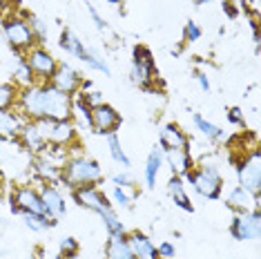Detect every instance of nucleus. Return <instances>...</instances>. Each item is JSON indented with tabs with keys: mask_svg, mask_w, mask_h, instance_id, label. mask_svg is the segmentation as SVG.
I'll use <instances>...</instances> for the list:
<instances>
[{
	"mask_svg": "<svg viewBox=\"0 0 261 259\" xmlns=\"http://www.w3.org/2000/svg\"><path fill=\"white\" fill-rule=\"evenodd\" d=\"M163 166H165V163H163V148H161V145H154L152 152L145 159V168H143L145 186L150 188V190L156 186V176H159V172H161Z\"/></svg>",
	"mask_w": 261,
	"mask_h": 259,
	"instance_id": "22",
	"label": "nucleus"
},
{
	"mask_svg": "<svg viewBox=\"0 0 261 259\" xmlns=\"http://www.w3.org/2000/svg\"><path fill=\"white\" fill-rule=\"evenodd\" d=\"M61 170L63 168H56L51 166L49 161H43V159H36L34 161V172H36L38 181H47V184H58L61 181Z\"/></svg>",
	"mask_w": 261,
	"mask_h": 259,
	"instance_id": "26",
	"label": "nucleus"
},
{
	"mask_svg": "<svg viewBox=\"0 0 261 259\" xmlns=\"http://www.w3.org/2000/svg\"><path fill=\"white\" fill-rule=\"evenodd\" d=\"M72 197L81 208L94 210V213L103 219V226H105V230H108V235H125V226H123V221L118 219L114 205H112V201H108L105 192H100V188L96 184L74 188Z\"/></svg>",
	"mask_w": 261,
	"mask_h": 259,
	"instance_id": "2",
	"label": "nucleus"
},
{
	"mask_svg": "<svg viewBox=\"0 0 261 259\" xmlns=\"http://www.w3.org/2000/svg\"><path fill=\"white\" fill-rule=\"evenodd\" d=\"M121 127V114L116 108H112L110 103H100L96 108H92V130L100 137L116 132Z\"/></svg>",
	"mask_w": 261,
	"mask_h": 259,
	"instance_id": "13",
	"label": "nucleus"
},
{
	"mask_svg": "<svg viewBox=\"0 0 261 259\" xmlns=\"http://www.w3.org/2000/svg\"><path fill=\"white\" fill-rule=\"evenodd\" d=\"M159 145L163 150H190L192 148V139H190V134L186 130H181V125L165 123L161 127V132H159Z\"/></svg>",
	"mask_w": 261,
	"mask_h": 259,
	"instance_id": "15",
	"label": "nucleus"
},
{
	"mask_svg": "<svg viewBox=\"0 0 261 259\" xmlns=\"http://www.w3.org/2000/svg\"><path fill=\"white\" fill-rule=\"evenodd\" d=\"M29 119L18 108L14 110H0V139L5 141H18V134L22 125H25Z\"/></svg>",
	"mask_w": 261,
	"mask_h": 259,
	"instance_id": "16",
	"label": "nucleus"
},
{
	"mask_svg": "<svg viewBox=\"0 0 261 259\" xmlns=\"http://www.w3.org/2000/svg\"><path fill=\"white\" fill-rule=\"evenodd\" d=\"M83 81H85V79H83V74L76 67H72L69 63H58L54 76L49 79V85H54L58 92L74 96V94L81 92Z\"/></svg>",
	"mask_w": 261,
	"mask_h": 259,
	"instance_id": "12",
	"label": "nucleus"
},
{
	"mask_svg": "<svg viewBox=\"0 0 261 259\" xmlns=\"http://www.w3.org/2000/svg\"><path fill=\"white\" fill-rule=\"evenodd\" d=\"M223 14L230 16V18H237V16H239V9H237L234 0H223Z\"/></svg>",
	"mask_w": 261,
	"mask_h": 259,
	"instance_id": "41",
	"label": "nucleus"
},
{
	"mask_svg": "<svg viewBox=\"0 0 261 259\" xmlns=\"http://www.w3.org/2000/svg\"><path fill=\"white\" fill-rule=\"evenodd\" d=\"M61 181L67 188H81V186H90V184H100L103 181V168L96 159L87 157V154H69V159L65 161V166L61 170Z\"/></svg>",
	"mask_w": 261,
	"mask_h": 259,
	"instance_id": "3",
	"label": "nucleus"
},
{
	"mask_svg": "<svg viewBox=\"0 0 261 259\" xmlns=\"http://www.w3.org/2000/svg\"><path fill=\"white\" fill-rule=\"evenodd\" d=\"M38 192H40V201H43V210L49 219H61L67 210V201H65L63 192L58 190L54 184H47V181H40L38 186Z\"/></svg>",
	"mask_w": 261,
	"mask_h": 259,
	"instance_id": "14",
	"label": "nucleus"
},
{
	"mask_svg": "<svg viewBox=\"0 0 261 259\" xmlns=\"http://www.w3.org/2000/svg\"><path fill=\"white\" fill-rule=\"evenodd\" d=\"M81 63H85L90 69H94V72H100L103 76H112V69H110V65L105 63V58L96 54V51H92V49H87V54L85 58H83Z\"/></svg>",
	"mask_w": 261,
	"mask_h": 259,
	"instance_id": "31",
	"label": "nucleus"
},
{
	"mask_svg": "<svg viewBox=\"0 0 261 259\" xmlns=\"http://www.w3.org/2000/svg\"><path fill=\"white\" fill-rule=\"evenodd\" d=\"M163 163L170 168V172L174 176H186L197 166L190 150H163Z\"/></svg>",
	"mask_w": 261,
	"mask_h": 259,
	"instance_id": "18",
	"label": "nucleus"
},
{
	"mask_svg": "<svg viewBox=\"0 0 261 259\" xmlns=\"http://www.w3.org/2000/svg\"><path fill=\"white\" fill-rule=\"evenodd\" d=\"M250 29H252V40H254V45H259V20H257V18L250 20Z\"/></svg>",
	"mask_w": 261,
	"mask_h": 259,
	"instance_id": "43",
	"label": "nucleus"
},
{
	"mask_svg": "<svg viewBox=\"0 0 261 259\" xmlns=\"http://www.w3.org/2000/svg\"><path fill=\"white\" fill-rule=\"evenodd\" d=\"M7 3H9V0H0V9H5V7H7Z\"/></svg>",
	"mask_w": 261,
	"mask_h": 259,
	"instance_id": "46",
	"label": "nucleus"
},
{
	"mask_svg": "<svg viewBox=\"0 0 261 259\" xmlns=\"http://www.w3.org/2000/svg\"><path fill=\"white\" fill-rule=\"evenodd\" d=\"M112 184L118 186V188H132V186H134V184H132V176H129L127 172L114 174V176H112Z\"/></svg>",
	"mask_w": 261,
	"mask_h": 259,
	"instance_id": "40",
	"label": "nucleus"
},
{
	"mask_svg": "<svg viewBox=\"0 0 261 259\" xmlns=\"http://www.w3.org/2000/svg\"><path fill=\"white\" fill-rule=\"evenodd\" d=\"M110 197H112V203H116L118 205V208H132V201H134V197H132V194H127L125 192V188H118V186H114V188H112V194H110Z\"/></svg>",
	"mask_w": 261,
	"mask_h": 259,
	"instance_id": "34",
	"label": "nucleus"
},
{
	"mask_svg": "<svg viewBox=\"0 0 261 259\" xmlns=\"http://www.w3.org/2000/svg\"><path fill=\"white\" fill-rule=\"evenodd\" d=\"M230 210L234 213H250V210H259L261 208V194H252L243 188H232L228 192V199H225Z\"/></svg>",
	"mask_w": 261,
	"mask_h": 259,
	"instance_id": "17",
	"label": "nucleus"
},
{
	"mask_svg": "<svg viewBox=\"0 0 261 259\" xmlns=\"http://www.w3.org/2000/svg\"><path fill=\"white\" fill-rule=\"evenodd\" d=\"M11 213L27 215V213H43V201H40V192L36 186H18L9 197Z\"/></svg>",
	"mask_w": 261,
	"mask_h": 259,
	"instance_id": "11",
	"label": "nucleus"
},
{
	"mask_svg": "<svg viewBox=\"0 0 261 259\" xmlns=\"http://www.w3.org/2000/svg\"><path fill=\"white\" fill-rule=\"evenodd\" d=\"M85 9H87V14L92 16V20H94V25H96V29H100V32H103V29H108V22H105V18L98 14V9L94 7L90 0H85Z\"/></svg>",
	"mask_w": 261,
	"mask_h": 259,
	"instance_id": "39",
	"label": "nucleus"
},
{
	"mask_svg": "<svg viewBox=\"0 0 261 259\" xmlns=\"http://www.w3.org/2000/svg\"><path fill=\"white\" fill-rule=\"evenodd\" d=\"M105 3H108V5H121L123 0H105Z\"/></svg>",
	"mask_w": 261,
	"mask_h": 259,
	"instance_id": "45",
	"label": "nucleus"
},
{
	"mask_svg": "<svg viewBox=\"0 0 261 259\" xmlns=\"http://www.w3.org/2000/svg\"><path fill=\"white\" fill-rule=\"evenodd\" d=\"M192 123H194V127L199 130L201 137L207 139L210 143H217V141H225V130H221L219 125H215L212 121H207L205 116L192 114Z\"/></svg>",
	"mask_w": 261,
	"mask_h": 259,
	"instance_id": "25",
	"label": "nucleus"
},
{
	"mask_svg": "<svg viewBox=\"0 0 261 259\" xmlns=\"http://www.w3.org/2000/svg\"><path fill=\"white\" fill-rule=\"evenodd\" d=\"M29 121L38 119H51L63 121L72 119L74 96L58 92L49 83H34L29 87H22L18 94V105H16Z\"/></svg>",
	"mask_w": 261,
	"mask_h": 259,
	"instance_id": "1",
	"label": "nucleus"
},
{
	"mask_svg": "<svg viewBox=\"0 0 261 259\" xmlns=\"http://www.w3.org/2000/svg\"><path fill=\"white\" fill-rule=\"evenodd\" d=\"M105 259H136L127 244V232L125 235H110L108 248H105Z\"/></svg>",
	"mask_w": 261,
	"mask_h": 259,
	"instance_id": "23",
	"label": "nucleus"
},
{
	"mask_svg": "<svg viewBox=\"0 0 261 259\" xmlns=\"http://www.w3.org/2000/svg\"><path fill=\"white\" fill-rule=\"evenodd\" d=\"M201 36H203V29L199 27V22L188 20L186 27H183V40L186 43H197V40H201Z\"/></svg>",
	"mask_w": 261,
	"mask_h": 259,
	"instance_id": "35",
	"label": "nucleus"
},
{
	"mask_svg": "<svg viewBox=\"0 0 261 259\" xmlns=\"http://www.w3.org/2000/svg\"><path fill=\"white\" fill-rule=\"evenodd\" d=\"M43 134V139L49 145H61V148H72L79 141V127L72 119L63 121H51V119H38L34 121Z\"/></svg>",
	"mask_w": 261,
	"mask_h": 259,
	"instance_id": "7",
	"label": "nucleus"
},
{
	"mask_svg": "<svg viewBox=\"0 0 261 259\" xmlns=\"http://www.w3.org/2000/svg\"><path fill=\"white\" fill-rule=\"evenodd\" d=\"M230 235L237 241H254L261 237V210L234 213L230 221Z\"/></svg>",
	"mask_w": 261,
	"mask_h": 259,
	"instance_id": "10",
	"label": "nucleus"
},
{
	"mask_svg": "<svg viewBox=\"0 0 261 259\" xmlns=\"http://www.w3.org/2000/svg\"><path fill=\"white\" fill-rule=\"evenodd\" d=\"M14 76H16V79H14V83L18 85L20 90H22V87H29V85H34V83H36V79H34V74L29 72V67L25 65V61H22V58H20L18 67L14 69Z\"/></svg>",
	"mask_w": 261,
	"mask_h": 259,
	"instance_id": "32",
	"label": "nucleus"
},
{
	"mask_svg": "<svg viewBox=\"0 0 261 259\" xmlns=\"http://www.w3.org/2000/svg\"><path fill=\"white\" fill-rule=\"evenodd\" d=\"M22 61L29 67V72L34 74L36 83H49V79L54 76L58 67V61L45 45H34L32 49H27L22 54Z\"/></svg>",
	"mask_w": 261,
	"mask_h": 259,
	"instance_id": "9",
	"label": "nucleus"
},
{
	"mask_svg": "<svg viewBox=\"0 0 261 259\" xmlns=\"http://www.w3.org/2000/svg\"><path fill=\"white\" fill-rule=\"evenodd\" d=\"M54 259H69V257H65V255H56Z\"/></svg>",
	"mask_w": 261,
	"mask_h": 259,
	"instance_id": "47",
	"label": "nucleus"
},
{
	"mask_svg": "<svg viewBox=\"0 0 261 259\" xmlns=\"http://www.w3.org/2000/svg\"><path fill=\"white\" fill-rule=\"evenodd\" d=\"M156 255L159 259H176V246L172 241H161L156 246Z\"/></svg>",
	"mask_w": 261,
	"mask_h": 259,
	"instance_id": "37",
	"label": "nucleus"
},
{
	"mask_svg": "<svg viewBox=\"0 0 261 259\" xmlns=\"http://www.w3.org/2000/svg\"><path fill=\"white\" fill-rule=\"evenodd\" d=\"M20 87L16 83H0V110H14L18 105Z\"/></svg>",
	"mask_w": 261,
	"mask_h": 259,
	"instance_id": "28",
	"label": "nucleus"
},
{
	"mask_svg": "<svg viewBox=\"0 0 261 259\" xmlns=\"http://www.w3.org/2000/svg\"><path fill=\"white\" fill-rule=\"evenodd\" d=\"M194 79H197V83H199V87H201L203 92H210V90H212V85H210V79H207V74L197 72V74H194Z\"/></svg>",
	"mask_w": 261,
	"mask_h": 259,
	"instance_id": "42",
	"label": "nucleus"
},
{
	"mask_svg": "<svg viewBox=\"0 0 261 259\" xmlns=\"http://www.w3.org/2000/svg\"><path fill=\"white\" fill-rule=\"evenodd\" d=\"M192 3L197 5V7H201V5H207V3H210V0H192Z\"/></svg>",
	"mask_w": 261,
	"mask_h": 259,
	"instance_id": "44",
	"label": "nucleus"
},
{
	"mask_svg": "<svg viewBox=\"0 0 261 259\" xmlns=\"http://www.w3.org/2000/svg\"><path fill=\"white\" fill-rule=\"evenodd\" d=\"M58 45H61V49L63 51H67L69 56H74V58H79V61H83L87 54V47L85 43L76 36V34L72 32V29H63V34H61V40H58Z\"/></svg>",
	"mask_w": 261,
	"mask_h": 259,
	"instance_id": "24",
	"label": "nucleus"
},
{
	"mask_svg": "<svg viewBox=\"0 0 261 259\" xmlns=\"http://www.w3.org/2000/svg\"><path fill=\"white\" fill-rule=\"evenodd\" d=\"M58 250H61V255L74 259L81 250V244L76 237H61V241H58Z\"/></svg>",
	"mask_w": 261,
	"mask_h": 259,
	"instance_id": "33",
	"label": "nucleus"
},
{
	"mask_svg": "<svg viewBox=\"0 0 261 259\" xmlns=\"http://www.w3.org/2000/svg\"><path fill=\"white\" fill-rule=\"evenodd\" d=\"M18 141L22 143V148H25L27 152H32V154H40L43 148L47 145V141L43 139V134H40V130L34 121H27L25 125H22L20 134H18Z\"/></svg>",
	"mask_w": 261,
	"mask_h": 259,
	"instance_id": "19",
	"label": "nucleus"
},
{
	"mask_svg": "<svg viewBox=\"0 0 261 259\" xmlns=\"http://www.w3.org/2000/svg\"><path fill=\"white\" fill-rule=\"evenodd\" d=\"M228 123L237 127H246V112L241 108H230L228 110Z\"/></svg>",
	"mask_w": 261,
	"mask_h": 259,
	"instance_id": "38",
	"label": "nucleus"
},
{
	"mask_svg": "<svg viewBox=\"0 0 261 259\" xmlns=\"http://www.w3.org/2000/svg\"><path fill=\"white\" fill-rule=\"evenodd\" d=\"M3 36L9 43L11 49H16L18 54H25L27 49H32L34 45H38L25 16H9V18H5Z\"/></svg>",
	"mask_w": 261,
	"mask_h": 259,
	"instance_id": "8",
	"label": "nucleus"
},
{
	"mask_svg": "<svg viewBox=\"0 0 261 259\" xmlns=\"http://www.w3.org/2000/svg\"><path fill=\"white\" fill-rule=\"evenodd\" d=\"M108 148H110L112 159H114V161H116L121 168H129V166H132V161H129V157L125 154V150L121 148V139H118L116 132L108 134Z\"/></svg>",
	"mask_w": 261,
	"mask_h": 259,
	"instance_id": "29",
	"label": "nucleus"
},
{
	"mask_svg": "<svg viewBox=\"0 0 261 259\" xmlns=\"http://www.w3.org/2000/svg\"><path fill=\"white\" fill-rule=\"evenodd\" d=\"M79 94H81V98H83V101H85L87 108H96V105L105 103L103 94H100L98 90H87V92H79Z\"/></svg>",
	"mask_w": 261,
	"mask_h": 259,
	"instance_id": "36",
	"label": "nucleus"
},
{
	"mask_svg": "<svg viewBox=\"0 0 261 259\" xmlns=\"http://www.w3.org/2000/svg\"><path fill=\"white\" fill-rule=\"evenodd\" d=\"M168 192H170V199L174 201V205H179L186 213H194V203H192V199H190V194L186 192V179H183V176H174V174L170 176Z\"/></svg>",
	"mask_w": 261,
	"mask_h": 259,
	"instance_id": "21",
	"label": "nucleus"
},
{
	"mask_svg": "<svg viewBox=\"0 0 261 259\" xmlns=\"http://www.w3.org/2000/svg\"><path fill=\"white\" fill-rule=\"evenodd\" d=\"M159 79V69L154 63V54L150 47L136 45L132 51V65H129V81L145 92L154 90V83Z\"/></svg>",
	"mask_w": 261,
	"mask_h": 259,
	"instance_id": "5",
	"label": "nucleus"
},
{
	"mask_svg": "<svg viewBox=\"0 0 261 259\" xmlns=\"http://www.w3.org/2000/svg\"><path fill=\"white\" fill-rule=\"evenodd\" d=\"M22 221H25V226L34 232H45L56 226V219H49V217L43 213H27V215H22Z\"/></svg>",
	"mask_w": 261,
	"mask_h": 259,
	"instance_id": "27",
	"label": "nucleus"
},
{
	"mask_svg": "<svg viewBox=\"0 0 261 259\" xmlns=\"http://www.w3.org/2000/svg\"><path fill=\"white\" fill-rule=\"evenodd\" d=\"M25 18L29 22V27H32V34H34V38H36V43L45 45L47 36H49V25H47V20L40 18V16H36V14H27Z\"/></svg>",
	"mask_w": 261,
	"mask_h": 259,
	"instance_id": "30",
	"label": "nucleus"
},
{
	"mask_svg": "<svg viewBox=\"0 0 261 259\" xmlns=\"http://www.w3.org/2000/svg\"><path fill=\"white\" fill-rule=\"evenodd\" d=\"M127 244L132 248L136 259H159L156 255V246H154L152 237H147L145 232H129L127 235Z\"/></svg>",
	"mask_w": 261,
	"mask_h": 259,
	"instance_id": "20",
	"label": "nucleus"
},
{
	"mask_svg": "<svg viewBox=\"0 0 261 259\" xmlns=\"http://www.w3.org/2000/svg\"><path fill=\"white\" fill-rule=\"evenodd\" d=\"M183 179H186L188 184H192L194 192H197L199 197L207 199V201H217L223 192V176L215 163H207V161L199 163V166H194L192 172L186 174Z\"/></svg>",
	"mask_w": 261,
	"mask_h": 259,
	"instance_id": "4",
	"label": "nucleus"
},
{
	"mask_svg": "<svg viewBox=\"0 0 261 259\" xmlns=\"http://www.w3.org/2000/svg\"><path fill=\"white\" fill-rule=\"evenodd\" d=\"M234 170H237V184L243 190L261 194V152L259 145L246 150L241 157L234 159Z\"/></svg>",
	"mask_w": 261,
	"mask_h": 259,
	"instance_id": "6",
	"label": "nucleus"
}]
</instances>
